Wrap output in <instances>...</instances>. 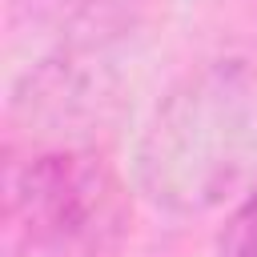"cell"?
Wrapping results in <instances>:
<instances>
[{"label": "cell", "instance_id": "cell-2", "mask_svg": "<svg viewBox=\"0 0 257 257\" xmlns=\"http://www.w3.org/2000/svg\"><path fill=\"white\" fill-rule=\"evenodd\" d=\"M8 209L24 237L44 249H104L120 237L128 217L116 173L100 153L80 145L24 161L12 177Z\"/></svg>", "mask_w": 257, "mask_h": 257}, {"label": "cell", "instance_id": "cell-3", "mask_svg": "<svg viewBox=\"0 0 257 257\" xmlns=\"http://www.w3.org/2000/svg\"><path fill=\"white\" fill-rule=\"evenodd\" d=\"M16 20L36 24L64 56L124 40L149 12V0H12Z\"/></svg>", "mask_w": 257, "mask_h": 257}, {"label": "cell", "instance_id": "cell-4", "mask_svg": "<svg viewBox=\"0 0 257 257\" xmlns=\"http://www.w3.org/2000/svg\"><path fill=\"white\" fill-rule=\"evenodd\" d=\"M229 257H257V189L245 197L229 229Z\"/></svg>", "mask_w": 257, "mask_h": 257}, {"label": "cell", "instance_id": "cell-1", "mask_svg": "<svg viewBox=\"0 0 257 257\" xmlns=\"http://www.w3.org/2000/svg\"><path fill=\"white\" fill-rule=\"evenodd\" d=\"M257 177V64L241 56L185 72L137 145V185L169 213H205Z\"/></svg>", "mask_w": 257, "mask_h": 257}]
</instances>
